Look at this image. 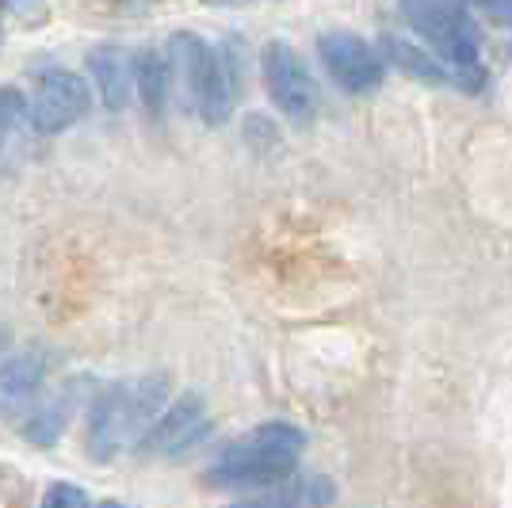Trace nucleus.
I'll list each match as a JSON object with an SVG mask.
<instances>
[{
	"label": "nucleus",
	"mask_w": 512,
	"mask_h": 508,
	"mask_svg": "<svg viewBox=\"0 0 512 508\" xmlns=\"http://www.w3.org/2000/svg\"><path fill=\"white\" fill-rule=\"evenodd\" d=\"M207 432V409H203V394H184V398H176V402L165 409V413H157V421L142 432V440H138V447L142 451H169V455H176V451H184L188 444H195L199 436Z\"/></svg>",
	"instance_id": "7"
},
{
	"label": "nucleus",
	"mask_w": 512,
	"mask_h": 508,
	"mask_svg": "<svg viewBox=\"0 0 512 508\" xmlns=\"http://www.w3.org/2000/svg\"><path fill=\"white\" fill-rule=\"evenodd\" d=\"M299 501H310V505H333V501H337V486H333L329 478H310V482L299 489Z\"/></svg>",
	"instance_id": "18"
},
{
	"label": "nucleus",
	"mask_w": 512,
	"mask_h": 508,
	"mask_svg": "<svg viewBox=\"0 0 512 508\" xmlns=\"http://www.w3.org/2000/svg\"><path fill=\"white\" fill-rule=\"evenodd\" d=\"M169 65L184 77V85L192 92L195 107L203 115L207 127H222L234 111V96L241 88V73H237V54L226 50H211L192 31H176L169 39Z\"/></svg>",
	"instance_id": "1"
},
{
	"label": "nucleus",
	"mask_w": 512,
	"mask_h": 508,
	"mask_svg": "<svg viewBox=\"0 0 512 508\" xmlns=\"http://www.w3.org/2000/svg\"><path fill=\"white\" fill-rule=\"evenodd\" d=\"M130 440H134V432H130V386H111L104 398L92 405L88 451H92V459H111Z\"/></svg>",
	"instance_id": "8"
},
{
	"label": "nucleus",
	"mask_w": 512,
	"mask_h": 508,
	"mask_svg": "<svg viewBox=\"0 0 512 508\" xmlns=\"http://www.w3.org/2000/svg\"><path fill=\"white\" fill-rule=\"evenodd\" d=\"M379 46H383L386 58L398 65L402 73H409L413 81H425V85H444V81H448V69L436 62L428 50H421L417 43L398 39V35H383V39H379Z\"/></svg>",
	"instance_id": "12"
},
{
	"label": "nucleus",
	"mask_w": 512,
	"mask_h": 508,
	"mask_svg": "<svg viewBox=\"0 0 512 508\" xmlns=\"http://www.w3.org/2000/svg\"><path fill=\"white\" fill-rule=\"evenodd\" d=\"M23 115H27V100H23L16 88H0V138L20 123Z\"/></svg>",
	"instance_id": "16"
},
{
	"label": "nucleus",
	"mask_w": 512,
	"mask_h": 508,
	"mask_svg": "<svg viewBox=\"0 0 512 508\" xmlns=\"http://www.w3.org/2000/svg\"><path fill=\"white\" fill-rule=\"evenodd\" d=\"M165 398H169V375H146V379H138L130 386V432H134V444L157 421Z\"/></svg>",
	"instance_id": "13"
},
{
	"label": "nucleus",
	"mask_w": 512,
	"mask_h": 508,
	"mask_svg": "<svg viewBox=\"0 0 512 508\" xmlns=\"http://www.w3.org/2000/svg\"><path fill=\"white\" fill-rule=\"evenodd\" d=\"M214 8H245V4H264V0H207Z\"/></svg>",
	"instance_id": "20"
},
{
	"label": "nucleus",
	"mask_w": 512,
	"mask_h": 508,
	"mask_svg": "<svg viewBox=\"0 0 512 508\" xmlns=\"http://www.w3.org/2000/svg\"><path fill=\"white\" fill-rule=\"evenodd\" d=\"M0 16L20 27H43L50 20V8L46 0H0Z\"/></svg>",
	"instance_id": "15"
},
{
	"label": "nucleus",
	"mask_w": 512,
	"mask_h": 508,
	"mask_svg": "<svg viewBox=\"0 0 512 508\" xmlns=\"http://www.w3.org/2000/svg\"><path fill=\"white\" fill-rule=\"evenodd\" d=\"M409 27L455 69L478 62V27L463 0H402Z\"/></svg>",
	"instance_id": "3"
},
{
	"label": "nucleus",
	"mask_w": 512,
	"mask_h": 508,
	"mask_svg": "<svg viewBox=\"0 0 512 508\" xmlns=\"http://www.w3.org/2000/svg\"><path fill=\"white\" fill-rule=\"evenodd\" d=\"M478 8H486L493 20H501L512 27V0H478Z\"/></svg>",
	"instance_id": "19"
},
{
	"label": "nucleus",
	"mask_w": 512,
	"mask_h": 508,
	"mask_svg": "<svg viewBox=\"0 0 512 508\" xmlns=\"http://www.w3.org/2000/svg\"><path fill=\"white\" fill-rule=\"evenodd\" d=\"M46 379V360L35 352H20L0 363V405H20L39 394Z\"/></svg>",
	"instance_id": "10"
},
{
	"label": "nucleus",
	"mask_w": 512,
	"mask_h": 508,
	"mask_svg": "<svg viewBox=\"0 0 512 508\" xmlns=\"http://www.w3.org/2000/svg\"><path fill=\"white\" fill-rule=\"evenodd\" d=\"M318 58L344 92L363 96V92H375L383 85L379 50L360 35H352V31H325L318 39Z\"/></svg>",
	"instance_id": "6"
},
{
	"label": "nucleus",
	"mask_w": 512,
	"mask_h": 508,
	"mask_svg": "<svg viewBox=\"0 0 512 508\" xmlns=\"http://www.w3.org/2000/svg\"><path fill=\"white\" fill-rule=\"evenodd\" d=\"M260 73H264V85H268V96L272 104L291 119L306 127L318 111V85L310 77L306 62L299 58V50L283 39H272V43L260 50Z\"/></svg>",
	"instance_id": "4"
},
{
	"label": "nucleus",
	"mask_w": 512,
	"mask_h": 508,
	"mask_svg": "<svg viewBox=\"0 0 512 508\" xmlns=\"http://www.w3.org/2000/svg\"><path fill=\"white\" fill-rule=\"evenodd\" d=\"M299 447L291 444H276V440H264L249 432V440L226 447L222 459L211 466V486H226V489H241V486H279L295 474V463H299Z\"/></svg>",
	"instance_id": "2"
},
{
	"label": "nucleus",
	"mask_w": 512,
	"mask_h": 508,
	"mask_svg": "<svg viewBox=\"0 0 512 508\" xmlns=\"http://www.w3.org/2000/svg\"><path fill=\"white\" fill-rule=\"evenodd\" d=\"M92 107V88L73 69H54L39 81V92L27 107V119L39 134H62L81 123Z\"/></svg>",
	"instance_id": "5"
},
{
	"label": "nucleus",
	"mask_w": 512,
	"mask_h": 508,
	"mask_svg": "<svg viewBox=\"0 0 512 508\" xmlns=\"http://www.w3.org/2000/svg\"><path fill=\"white\" fill-rule=\"evenodd\" d=\"M43 505L46 508H85L88 505V493L77 486H50L43 493Z\"/></svg>",
	"instance_id": "17"
},
{
	"label": "nucleus",
	"mask_w": 512,
	"mask_h": 508,
	"mask_svg": "<svg viewBox=\"0 0 512 508\" xmlns=\"http://www.w3.org/2000/svg\"><path fill=\"white\" fill-rule=\"evenodd\" d=\"M169 85H172V65L161 50H142L134 58V88L142 96L146 111L161 115L165 104H169Z\"/></svg>",
	"instance_id": "11"
},
{
	"label": "nucleus",
	"mask_w": 512,
	"mask_h": 508,
	"mask_svg": "<svg viewBox=\"0 0 512 508\" xmlns=\"http://www.w3.org/2000/svg\"><path fill=\"white\" fill-rule=\"evenodd\" d=\"M88 73L96 81V92L104 100L107 111H123L130 104V88H134V58L119 46H96L88 54Z\"/></svg>",
	"instance_id": "9"
},
{
	"label": "nucleus",
	"mask_w": 512,
	"mask_h": 508,
	"mask_svg": "<svg viewBox=\"0 0 512 508\" xmlns=\"http://www.w3.org/2000/svg\"><path fill=\"white\" fill-rule=\"evenodd\" d=\"M65 424H69V402L43 405L39 413H31V421L23 424V440H31V444H39V447L58 444Z\"/></svg>",
	"instance_id": "14"
}]
</instances>
